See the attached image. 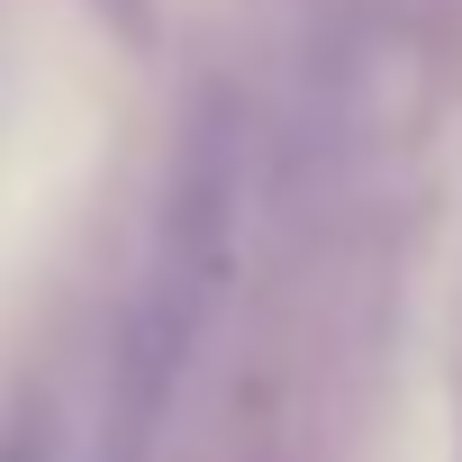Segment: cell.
I'll list each match as a JSON object with an SVG mask.
<instances>
[{"mask_svg": "<svg viewBox=\"0 0 462 462\" xmlns=\"http://www.w3.org/2000/svg\"><path fill=\"white\" fill-rule=\"evenodd\" d=\"M0 462H55V426H46V399H37V408H10V417H0Z\"/></svg>", "mask_w": 462, "mask_h": 462, "instance_id": "7a4b0ae2", "label": "cell"}, {"mask_svg": "<svg viewBox=\"0 0 462 462\" xmlns=\"http://www.w3.org/2000/svg\"><path fill=\"white\" fill-rule=\"evenodd\" d=\"M236 127L199 118L190 145H181V172H172V208H163V245H154V282H145V309H136V345H127V453L163 426L208 318H217V291H226V263H236Z\"/></svg>", "mask_w": 462, "mask_h": 462, "instance_id": "6da1fadb", "label": "cell"}]
</instances>
